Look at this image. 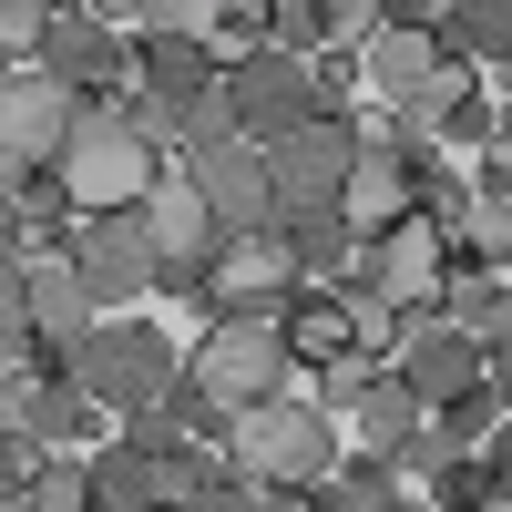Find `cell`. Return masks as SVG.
I'll use <instances>...</instances> for the list:
<instances>
[{
	"mask_svg": "<svg viewBox=\"0 0 512 512\" xmlns=\"http://www.w3.org/2000/svg\"><path fill=\"white\" fill-rule=\"evenodd\" d=\"M226 461L256 492H318L338 472V431H328V410H308V400L277 390V400H246L226 420Z\"/></svg>",
	"mask_w": 512,
	"mask_h": 512,
	"instance_id": "cell-1",
	"label": "cell"
},
{
	"mask_svg": "<svg viewBox=\"0 0 512 512\" xmlns=\"http://www.w3.org/2000/svg\"><path fill=\"white\" fill-rule=\"evenodd\" d=\"M72 390L93 400V410H154L164 390H175V349H164V328H154V318H103V328H82Z\"/></svg>",
	"mask_w": 512,
	"mask_h": 512,
	"instance_id": "cell-2",
	"label": "cell"
},
{
	"mask_svg": "<svg viewBox=\"0 0 512 512\" xmlns=\"http://www.w3.org/2000/svg\"><path fill=\"white\" fill-rule=\"evenodd\" d=\"M62 195H72V216H134V205L154 195V175L164 164L123 134L113 113H72V144H62Z\"/></svg>",
	"mask_w": 512,
	"mask_h": 512,
	"instance_id": "cell-3",
	"label": "cell"
},
{
	"mask_svg": "<svg viewBox=\"0 0 512 512\" xmlns=\"http://www.w3.org/2000/svg\"><path fill=\"white\" fill-rule=\"evenodd\" d=\"M359 256H369V297H379L390 318H431V308H441V277H451V226L431 216V205H410L400 226H379Z\"/></svg>",
	"mask_w": 512,
	"mask_h": 512,
	"instance_id": "cell-4",
	"label": "cell"
},
{
	"mask_svg": "<svg viewBox=\"0 0 512 512\" xmlns=\"http://www.w3.org/2000/svg\"><path fill=\"white\" fill-rule=\"evenodd\" d=\"M185 379L216 410H246V400H277L287 390V349H277V318H216L185 349Z\"/></svg>",
	"mask_w": 512,
	"mask_h": 512,
	"instance_id": "cell-5",
	"label": "cell"
},
{
	"mask_svg": "<svg viewBox=\"0 0 512 512\" xmlns=\"http://www.w3.org/2000/svg\"><path fill=\"white\" fill-rule=\"evenodd\" d=\"M349 164H359V134H349V113H318V123H297L287 144H267L277 216H328V205H338V185H349Z\"/></svg>",
	"mask_w": 512,
	"mask_h": 512,
	"instance_id": "cell-6",
	"label": "cell"
},
{
	"mask_svg": "<svg viewBox=\"0 0 512 512\" xmlns=\"http://www.w3.org/2000/svg\"><path fill=\"white\" fill-rule=\"evenodd\" d=\"M185 185L205 195L216 236H267V226H277V185H267V154H256L246 134H226V144H195V154H185Z\"/></svg>",
	"mask_w": 512,
	"mask_h": 512,
	"instance_id": "cell-7",
	"label": "cell"
},
{
	"mask_svg": "<svg viewBox=\"0 0 512 512\" xmlns=\"http://www.w3.org/2000/svg\"><path fill=\"white\" fill-rule=\"evenodd\" d=\"M72 144V93L62 82H0V195H21L31 175H52Z\"/></svg>",
	"mask_w": 512,
	"mask_h": 512,
	"instance_id": "cell-8",
	"label": "cell"
},
{
	"mask_svg": "<svg viewBox=\"0 0 512 512\" xmlns=\"http://www.w3.org/2000/svg\"><path fill=\"white\" fill-rule=\"evenodd\" d=\"M379 379H400L420 410H441V400H461V390L482 379V349H472L451 318H400V338H390V359H379Z\"/></svg>",
	"mask_w": 512,
	"mask_h": 512,
	"instance_id": "cell-9",
	"label": "cell"
},
{
	"mask_svg": "<svg viewBox=\"0 0 512 512\" xmlns=\"http://www.w3.org/2000/svg\"><path fill=\"white\" fill-rule=\"evenodd\" d=\"M216 93H226V113H236V134H246L256 154H267V144H287L297 123H318V82L297 72V62H277V52H256L246 72H226Z\"/></svg>",
	"mask_w": 512,
	"mask_h": 512,
	"instance_id": "cell-10",
	"label": "cell"
},
{
	"mask_svg": "<svg viewBox=\"0 0 512 512\" xmlns=\"http://www.w3.org/2000/svg\"><path fill=\"white\" fill-rule=\"evenodd\" d=\"M72 277H82L93 308H134V297L164 277V256H154V236H144V205H134V216H93V226H82Z\"/></svg>",
	"mask_w": 512,
	"mask_h": 512,
	"instance_id": "cell-11",
	"label": "cell"
},
{
	"mask_svg": "<svg viewBox=\"0 0 512 512\" xmlns=\"http://www.w3.org/2000/svg\"><path fill=\"white\" fill-rule=\"evenodd\" d=\"M277 349H287L297 369L369 359V349H359V297H338V287H297L287 308H277Z\"/></svg>",
	"mask_w": 512,
	"mask_h": 512,
	"instance_id": "cell-12",
	"label": "cell"
},
{
	"mask_svg": "<svg viewBox=\"0 0 512 512\" xmlns=\"http://www.w3.org/2000/svg\"><path fill=\"white\" fill-rule=\"evenodd\" d=\"M410 205H420V195H410V154H400V144H359V164H349V185H338L328 216L349 226V246H369L379 226H400Z\"/></svg>",
	"mask_w": 512,
	"mask_h": 512,
	"instance_id": "cell-13",
	"label": "cell"
},
{
	"mask_svg": "<svg viewBox=\"0 0 512 512\" xmlns=\"http://www.w3.org/2000/svg\"><path fill=\"white\" fill-rule=\"evenodd\" d=\"M144 236H154L164 267H205V256H216V216H205V195L185 185V164H164V175H154V195H144Z\"/></svg>",
	"mask_w": 512,
	"mask_h": 512,
	"instance_id": "cell-14",
	"label": "cell"
},
{
	"mask_svg": "<svg viewBox=\"0 0 512 512\" xmlns=\"http://www.w3.org/2000/svg\"><path fill=\"white\" fill-rule=\"evenodd\" d=\"M41 62H52L62 93L82 82V93H113V103H123V41H113L93 11H52V41H41Z\"/></svg>",
	"mask_w": 512,
	"mask_h": 512,
	"instance_id": "cell-15",
	"label": "cell"
},
{
	"mask_svg": "<svg viewBox=\"0 0 512 512\" xmlns=\"http://www.w3.org/2000/svg\"><path fill=\"white\" fill-rule=\"evenodd\" d=\"M359 62H369V82H379V93L410 113L420 93H431V72H441V41H431V21H369Z\"/></svg>",
	"mask_w": 512,
	"mask_h": 512,
	"instance_id": "cell-16",
	"label": "cell"
},
{
	"mask_svg": "<svg viewBox=\"0 0 512 512\" xmlns=\"http://www.w3.org/2000/svg\"><path fill=\"white\" fill-rule=\"evenodd\" d=\"M21 308H31V349H82V277H72V256H21Z\"/></svg>",
	"mask_w": 512,
	"mask_h": 512,
	"instance_id": "cell-17",
	"label": "cell"
},
{
	"mask_svg": "<svg viewBox=\"0 0 512 512\" xmlns=\"http://www.w3.org/2000/svg\"><path fill=\"white\" fill-rule=\"evenodd\" d=\"M420 431V400L400 390V379H369V390L349 400V441L369 451V461H400V441Z\"/></svg>",
	"mask_w": 512,
	"mask_h": 512,
	"instance_id": "cell-18",
	"label": "cell"
},
{
	"mask_svg": "<svg viewBox=\"0 0 512 512\" xmlns=\"http://www.w3.org/2000/svg\"><path fill=\"white\" fill-rule=\"evenodd\" d=\"M441 308H451V328L472 338V349H502V318H512V308H502V277L451 267V277H441Z\"/></svg>",
	"mask_w": 512,
	"mask_h": 512,
	"instance_id": "cell-19",
	"label": "cell"
},
{
	"mask_svg": "<svg viewBox=\"0 0 512 512\" xmlns=\"http://www.w3.org/2000/svg\"><path fill=\"white\" fill-rule=\"evenodd\" d=\"M431 41H451V52H472L482 72H502V52H512V11H502V0H461V11H431Z\"/></svg>",
	"mask_w": 512,
	"mask_h": 512,
	"instance_id": "cell-20",
	"label": "cell"
},
{
	"mask_svg": "<svg viewBox=\"0 0 512 512\" xmlns=\"http://www.w3.org/2000/svg\"><path fill=\"white\" fill-rule=\"evenodd\" d=\"M195 52L216 72H246L256 52H267V11H256V0H236V11H195Z\"/></svg>",
	"mask_w": 512,
	"mask_h": 512,
	"instance_id": "cell-21",
	"label": "cell"
},
{
	"mask_svg": "<svg viewBox=\"0 0 512 512\" xmlns=\"http://www.w3.org/2000/svg\"><path fill=\"white\" fill-rule=\"evenodd\" d=\"M31 512H93V472H82V461H41L31 472Z\"/></svg>",
	"mask_w": 512,
	"mask_h": 512,
	"instance_id": "cell-22",
	"label": "cell"
},
{
	"mask_svg": "<svg viewBox=\"0 0 512 512\" xmlns=\"http://www.w3.org/2000/svg\"><path fill=\"white\" fill-rule=\"evenodd\" d=\"M41 41H52V11L41 0H0V62H41Z\"/></svg>",
	"mask_w": 512,
	"mask_h": 512,
	"instance_id": "cell-23",
	"label": "cell"
},
{
	"mask_svg": "<svg viewBox=\"0 0 512 512\" xmlns=\"http://www.w3.org/2000/svg\"><path fill=\"white\" fill-rule=\"evenodd\" d=\"M31 349V308H21V267H0V369Z\"/></svg>",
	"mask_w": 512,
	"mask_h": 512,
	"instance_id": "cell-24",
	"label": "cell"
},
{
	"mask_svg": "<svg viewBox=\"0 0 512 512\" xmlns=\"http://www.w3.org/2000/svg\"><path fill=\"white\" fill-rule=\"evenodd\" d=\"M185 512H277V492H256V482H205Z\"/></svg>",
	"mask_w": 512,
	"mask_h": 512,
	"instance_id": "cell-25",
	"label": "cell"
},
{
	"mask_svg": "<svg viewBox=\"0 0 512 512\" xmlns=\"http://www.w3.org/2000/svg\"><path fill=\"white\" fill-rule=\"evenodd\" d=\"M0 512H31V492H0Z\"/></svg>",
	"mask_w": 512,
	"mask_h": 512,
	"instance_id": "cell-26",
	"label": "cell"
},
{
	"mask_svg": "<svg viewBox=\"0 0 512 512\" xmlns=\"http://www.w3.org/2000/svg\"><path fill=\"white\" fill-rule=\"evenodd\" d=\"M379 512H420V502H379Z\"/></svg>",
	"mask_w": 512,
	"mask_h": 512,
	"instance_id": "cell-27",
	"label": "cell"
}]
</instances>
